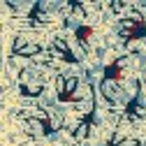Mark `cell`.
I'll use <instances>...</instances> for the list:
<instances>
[{
  "label": "cell",
  "mask_w": 146,
  "mask_h": 146,
  "mask_svg": "<svg viewBox=\"0 0 146 146\" xmlns=\"http://www.w3.org/2000/svg\"><path fill=\"white\" fill-rule=\"evenodd\" d=\"M16 86H19V93L26 100L37 102L40 95L46 90V74H44V67L40 65H26L19 74H16Z\"/></svg>",
  "instance_id": "cell-1"
},
{
  "label": "cell",
  "mask_w": 146,
  "mask_h": 146,
  "mask_svg": "<svg viewBox=\"0 0 146 146\" xmlns=\"http://www.w3.org/2000/svg\"><path fill=\"white\" fill-rule=\"evenodd\" d=\"M12 51H14L16 58H30V60H35L44 49H42V44H40L37 40H33L30 35L19 33V35L14 37V42H12Z\"/></svg>",
  "instance_id": "cell-2"
}]
</instances>
